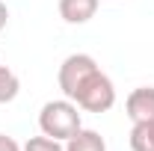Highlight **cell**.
Instances as JSON below:
<instances>
[{"mask_svg": "<svg viewBox=\"0 0 154 151\" xmlns=\"http://www.w3.org/2000/svg\"><path fill=\"white\" fill-rule=\"evenodd\" d=\"M74 101H48L38 113V128L45 136H54V139H71L77 131H80V113H77Z\"/></svg>", "mask_w": 154, "mask_h": 151, "instance_id": "1", "label": "cell"}, {"mask_svg": "<svg viewBox=\"0 0 154 151\" xmlns=\"http://www.w3.org/2000/svg\"><path fill=\"white\" fill-rule=\"evenodd\" d=\"M68 101H74L77 107L86 110V113H107L116 104V86L101 68H95V71L74 89V95H71Z\"/></svg>", "mask_w": 154, "mask_h": 151, "instance_id": "2", "label": "cell"}, {"mask_svg": "<svg viewBox=\"0 0 154 151\" xmlns=\"http://www.w3.org/2000/svg\"><path fill=\"white\" fill-rule=\"evenodd\" d=\"M95 68H98V62L89 57V54H71V57H65V62L59 65V89H62V95L71 98L74 89L92 74Z\"/></svg>", "mask_w": 154, "mask_h": 151, "instance_id": "3", "label": "cell"}, {"mask_svg": "<svg viewBox=\"0 0 154 151\" xmlns=\"http://www.w3.org/2000/svg\"><path fill=\"white\" fill-rule=\"evenodd\" d=\"M125 110L131 116V122H148L154 119V86H139L134 92L128 95V101H125Z\"/></svg>", "mask_w": 154, "mask_h": 151, "instance_id": "4", "label": "cell"}, {"mask_svg": "<svg viewBox=\"0 0 154 151\" xmlns=\"http://www.w3.org/2000/svg\"><path fill=\"white\" fill-rule=\"evenodd\" d=\"M98 12V0H59V15L65 24H86Z\"/></svg>", "mask_w": 154, "mask_h": 151, "instance_id": "5", "label": "cell"}, {"mask_svg": "<svg viewBox=\"0 0 154 151\" xmlns=\"http://www.w3.org/2000/svg\"><path fill=\"white\" fill-rule=\"evenodd\" d=\"M65 151H107V142L98 131L80 128L71 139H65Z\"/></svg>", "mask_w": 154, "mask_h": 151, "instance_id": "6", "label": "cell"}, {"mask_svg": "<svg viewBox=\"0 0 154 151\" xmlns=\"http://www.w3.org/2000/svg\"><path fill=\"white\" fill-rule=\"evenodd\" d=\"M131 148L134 151H154V119L134 125V131H131Z\"/></svg>", "mask_w": 154, "mask_h": 151, "instance_id": "7", "label": "cell"}, {"mask_svg": "<svg viewBox=\"0 0 154 151\" xmlns=\"http://www.w3.org/2000/svg\"><path fill=\"white\" fill-rule=\"evenodd\" d=\"M21 92V80L18 74L12 71V68H6V65H0V104H9V101H15Z\"/></svg>", "mask_w": 154, "mask_h": 151, "instance_id": "8", "label": "cell"}, {"mask_svg": "<svg viewBox=\"0 0 154 151\" xmlns=\"http://www.w3.org/2000/svg\"><path fill=\"white\" fill-rule=\"evenodd\" d=\"M21 151H65V145L54 136H33Z\"/></svg>", "mask_w": 154, "mask_h": 151, "instance_id": "9", "label": "cell"}, {"mask_svg": "<svg viewBox=\"0 0 154 151\" xmlns=\"http://www.w3.org/2000/svg\"><path fill=\"white\" fill-rule=\"evenodd\" d=\"M0 151H21V145L12 139V136H6V133H0Z\"/></svg>", "mask_w": 154, "mask_h": 151, "instance_id": "10", "label": "cell"}, {"mask_svg": "<svg viewBox=\"0 0 154 151\" xmlns=\"http://www.w3.org/2000/svg\"><path fill=\"white\" fill-rule=\"evenodd\" d=\"M6 21H9V9H6V3L0 0V30L6 27Z\"/></svg>", "mask_w": 154, "mask_h": 151, "instance_id": "11", "label": "cell"}]
</instances>
